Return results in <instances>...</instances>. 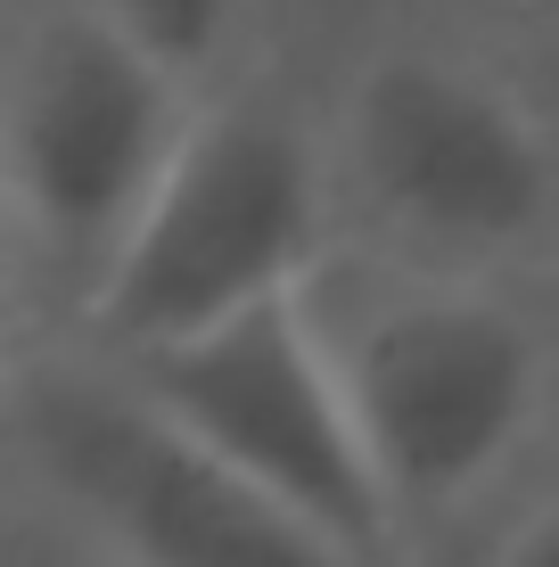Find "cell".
<instances>
[{
  "mask_svg": "<svg viewBox=\"0 0 559 567\" xmlns=\"http://www.w3.org/2000/svg\"><path fill=\"white\" fill-rule=\"evenodd\" d=\"M198 91L91 0H0V223L25 321H74Z\"/></svg>",
  "mask_w": 559,
  "mask_h": 567,
  "instance_id": "obj_5",
  "label": "cell"
},
{
  "mask_svg": "<svg viewBox=\"0 0 559 567\" xmlns=\"http://www.w3.org/2000/svg\"><path fill=\"white\" fill-rule=\"evenodd\" d=\"M0 485L100 567H371L50 321L0 346Z\"/></svg>",
  "mask_w": 559,
  "mask_h": 567,
  "instance_id": "obj_4",
  "label": "cell"
},
{
  "mask_svg": "<svg viewBox=\"0 0 559 567\" xmlns=\"http://www.w3.org/2000/svg\"><path fill=\"white\" fill-rule=\"evenodd\" d=\"M494 9L510 17V42H494V50L559 107V0H494Z\"/></svg>",
  "mask_w": 559,
  "mask_h": 567,
  "instance_id": "obj_9",
  "label": "cell"
},
{
  "mask_svg": "<svg viewBox=\"0 0 559 567\" xmlns=\"http://www.w3.org/2000/svg\"><path fill=\"white\" fill-rule=\"evenodd\" d=\"M115 33H132L157 66H173L189 91L239 74L247 58L288 42L280 0H91Z\"/></svg>",
  "mask_w": 559,
  "mask_h": 567,
  "instance_id": "obj_7",
  "label": "cell"
},
{
  "mask_svg": "<svg viewBox=\"0 0 559 567\" xmlns=\"http://www.w3.org/2000/svg\"><path fill=\"white\" fill-rule=\"evenodd\" d=\"M460 567H559V468L518 485L494 535H477V551H460Z\"/></svg>",
  "mask_w": 559,
  "mask_h": 567,
  "instance_id": "obj_8",
  "label": "cell"
},
{
  "mask_svg": "<svg viewBox=\"0 0 559 567\" xmlns=\"http://www.w3.org/2000/svg\"><path fill=\"white\" fill-rule=\"evenodd\" d=\"M25 329V271H17V247H9V223H0V346Z\"/></svg>",
  "mask_w": 559,
  "mask_h": 567,
  "instance_id": "obj_11",
  "label": "cell"
},
{
  "mask_svg": "<svg viewBox=\"0 0 559 567\" xmlns=\"http://www.w3.org/2000/svg\"><path fill=\"white\" fill-rule=\"evenodd\" d=\"M330 239L338 189L313 74L288 58V42H272L189 100V124L157 165L141 214L124 223L74 321L58 329L83 338L91 354H148L297 288L330 256Z\"/></svg>",
  "mask_w": 559,
  "mask_h": 567,
  "instance_id": "obj_3",
  "label": "cell"
},
{
  "mask_svg": "<svg viewBox=\"0 0 559 567\" xmlns=\"http://www.w3.org/2000/svg\"><path fill=\"white\" fill-rule=\"evenodd\" d=\"M107 362L165 420H182L215 461H230L272 502H288L304 526H321L330 543H345L371 567H403V543H395L387 494H379V468L362 453L354 403H345L330 346H321L297 288L239 305L173 346L107 354Z\"/></svg>",
  "mask_w": 559,
  "mask_h": 567,
  "instance_id": "obj_6",
  "label": "cell"
},
{
  "mask_svg": "<svg viewBox=\"0 0 559 567\" xmlns=\"http://www.w3.org/2000/svg\"><path fill=\"white\" fill-rule=\"evenodd\" d=\"M379 468L403 567H460L559 420V321L527 271L420 264L362 239L297 280Z\"/></svg>",
  "mask_w": 559,
  "mask_h": 567,
  "instance_id": "obj_1",
  "label": "cell"
},
{
  "mask_svg": "<svg viewBox=\"0 0 559 567\" xmlns=\"http://www.w3.org/2000/svg\"><path fill=\"white\" fill-rule=\"evenodd\" d=\"M0 567H100V559L74 535H58L33 502H17L9 485H0Z\"/></svg>",
  "mask_w": 559,
  "mask_h": 567,
  "instance_id": "obj_10",
  "label": "cell"
},
{
  "mask_svg": "<svg viewBox=\"0 0 559 567\" xmlns=\"http://www.w3.org/2000/svg\"><path fill=\"white\" fill-rule=\"evenodd\" d=\"M280 17H288V0H280Z\"/></svg>",
  "mask_w": 559,
  "mask_h": 567,
  "instance_id": "obj_12",
  "label": "cell"
},
{
  "mask_svg": "<svg viewBox=\"0 0 559 567\" xmlns=\"http://www.w3.org/2000/svg\"><path fill=\"white\" fill-rule=\"evenodd\" d=\"M338 239L535 271L559 247V107L494 42L387 17L313 74Z\"/></svg>",
  "mask_w": 559,
  "mask_h": 567,
  "instance_id": "obj_2",
  "label": "cell"
}]
</instances>
